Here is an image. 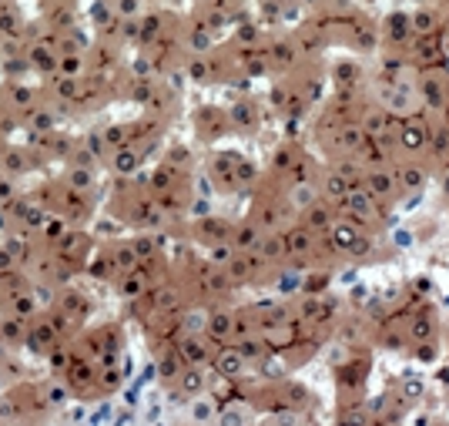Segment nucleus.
<instances>
[{
  "label": "nucleus",
  "mask_w": 449,
  "mask_h": 426,
  "mask_svg": "<svg viewBox=\"0 0 449 426\" xmlns=\"http://www.w3.org/2000/svg\"><path fill=\"white\" fill-rule=\"evenodd\" d=\"M362 188H366L375 201H389V199H396L399 181H396V172H389L386 165H379V168H369V172L362 175Z\"/></svg>",
  "instance_id": "f257e3e1"
},
{
  "label": "nucleus",
  "mask_w": 449,
  "mask_h": 426,
  "mask_svg": "<svg viewBox=\"0 0 449 426\" xmlns=\"http://www.w3.org/2000/svg\"><path fill=\"white\" fill-rule=\"evenodd\" d=\"M396 138H399V148L402 151H413L419 154L429 145V125L423 118H402L399 128H396Z\"/></svg>",
  "instance_id": "f03ea898"
},
{
  "label": "nucleus",
  "mask_w": 449,
  "mask_h": 426,
  "mask_svg": "<svg viewBox=\"0 0 449 426\" xmlns=\"http://www.w3.org/2000/svg\"><path fill=\"white\" fill-rule=\"evenodd\" d=\"M409 27H413V37L439 34L443 30V14L436 7H419L416 14H409Z\"/></svg>",
  "instance_id": "7ed1b4c3"
},
{
  "label": "nucleus",
  "mask_w": 449,
  "mask_h": 426,
  "mask_svg": "<svg viewBox=\"0 0 449 426\" xmlns=\"http://www.w3.org/2000/svg\"><path fill=\"white\" fill-rule=\"evenodd\" d=\"M423 101H426V108H432V111L446 108V104H449V84H446V77L426 74L423 77Z\"/></svg>",
  "instance_id": "20e7f679"
},
{
  "label": "nucleus",
  "mask_w": 449,
  "mask_h": 426,
  "mask_svg": "<svg viewBox=\"0 0 449 426\" xmlns=\"http://www.w3.org/2000/svg\"><path fill=\"white\" fill-rule=\"evenodd\" d=\"M396 181H399L402 192H419V188H426V181H429V172H426L423 165L406 161V165L396 168Z\"/></svg>",
  "instance_id": "39448f33"
},
{
  "label": "nucleus",
  "mask_w": 449,
  "mask_h": 426,
  "mask_svg": "<svg viewBox=\"0 0 449 426\" xmlns=\"http://www.w3.org/2000/svg\"><path fill=\"white\" fill-rule=\"evenodd\" d=\"M406 336H409V343H429V339L436 336L432 312H416V316L406 323Z\"/></svg>",
  "instance_id": "423d86ee"
},
{
  "label": "nucleus",
  "mask_w": 449,
  "mask_h": 426,
  "mask_svg": "<svg viewBox=\"0 0 449 426\" xmlns=\"http://www.w3.org/2000/svg\"><path fill=\"white\" fill-rule=\"evenodd\" d=\"M413 37V27H409V14H389L386 21V44L393 48H402L406 41Z\"/></svg>",
  "instance_id": "0eeeda50"
},
{
  "label": "nucleus",
  "mask_w": 449,
  "mask_h": 426,
  "mask_svg": "<svg viewBox=\"0 0 449 426\" xmlns=\"http://www.w3.org/2000/svg\"><path fill=\"white\" fill-rule=\"evenodd\" d=\"M439 34H426V37H416L413 41V57L419 61V64H432V61H439Z\"/></svg>",
  "instance_id": "6e6552de"
},
{
  "label": "nucleus",
  "mask_w": 449,
  "mask_h": 426,
  "mask_svg": "<svg viewBox=\"0 0 449 426\" xmlns=\"http://www.w3.org/2000/svg\"><path fill=\"white\" fill-rule=\"evenodd\" d=\"M366 359L359 363H352V366H346V369H339V386H342V393H359L362 389V383H366Z\"/></svg>",
  "instance_id": "1a4fd4ad"
},
{
  "label": "nucleus",
  "mask_w": 449,
  "mask_h": 426,
  "mask_svg": "<svg viewBox=\"0 0 449 426\" xmlns=\"http://www.w3.org/2000/svg\"><path fill=\"white\" fill-rule=\"evenodd\" d=\"M389 121H393V114H389L386 108H373V111H366V114L359 118V125H362V131H366V138H379V134L389 128Z\"/></svg>",
  "instance_id": "9d476101"
},
{
  "label": "nucleus",
  "mask_w": 449,
  "mask_h": 426,
  "mask_svg": "<svg viewBox=\"0 0 449 426\" xmlns=\"http://www.w3.org/2000/svg\"><path fill=\"white\" fill-rule=\"evenodd\" d=\"M332 222H335V215H332L328 205H312V208L305 212V228H309V232H328Z\"/></svg>",
  "instance_id": "9b49d317"
},
{
  "label": "nucleus",
  "mask_w": 449,
  "mask_h": 426,
  "mask_svg": "<svg viewBox=\"0 0 449 426\" xmlns=\"http://www.w3.org/2000/svg\"><path fill=\"white\" fill-rule=\"evenodd\" d=\"M426 396V383L419 376H413V373H406V376L399 379V403H419Z\"/></svg>",
  "instance_id": "f8f14e48"
},
{
  "label": "nucleus",
  "mask_w": 449,
  "mask_h": 426,
  "mask_svg": "<svg viewBox=\"0 0 449 426\" xmlns=\"http://www.w3.org/2000/svg\"><path fill=\"white\" fill-rule=\"evenodd\" d=\"M349 188L352 185L339 175V172H328V175L322 178V195L325 199H332V201H342L346 195H349Z\"/></svg>",
  "instance_id": "ddd939ff"
},
{
  "label": "nucleus",
  "mask_w": 449,
  "mask_h": 426,
  "mask_svg": "<svg viewBox=\"0 0 449 426\" xmlns=\"http://www.w3.org/2000/svg\"><path fill=\"white\" fill-rule=\"evenodd\" d=\"M379 343L386 346V349H393V352H399L409 346V336H406V329H396L393 323H386L382 326V332H379Z\"/></svg>",
  "instance_id": "4468645a"
},
{
  "label": "nucleus",
  "mask_w": 449,
  "mask_h": 426,
  "mask_svg": "<svg viewBox=\"0 0 449 426\" xmlns=\"http://www.w3.org/2000/svg\"><path fill=\"white\" fill-rule=\"evenodd\" d=\"M315 232H309V228L302 225V228H295L289 239H285V245H289V252L292 255H305V252H312V245H315V239H312Z\"/></svg>",
  "instance_id": "2eb2a0df"
},
{
  "label": "nucleus",
  "mask_w": 449,
  "mask_h": 426,
  "mask_svg": "<svg viewBox=\"0 0 449 426\" xmlns=\"http://www.w3.org/2000/svg\"><path fill=\"white\" fill-rule=\"evenodd\" d=\"M426 148L432 151L436 158H446L449 154V125L429 128V145H426Z\"/></svg>",
  "instance_id": "dca6fc26"
},
{
  "label": "nucleus",
  "mask_w": 449,
  "mask_h": 426,
  "mask_svg": "<svg viewBox=\"0 0 449 426\" xmlns=\"http://www.w3.org/2000/svg\"><path fill=\"white\" fill-rule=\"evenodd\" d=\"M355 44L362 50H373L375 44H379V34H375L373 24H359V30H355Z\"/></svg>",
  "instance_id": "f3484780"
},
{
  "label": "nucleus",
  "mask_w": 449,
  "mask_h": 426,
  "mask_svg": "<svg viewBox=\"0 0 449 426\" xmlns=\"http://www.w3.org/2000/svg\"><path fill=\"white\" fill-rule=\"evenodd\" d=\"M272 61L278 64V68H289L292 61H295V48L289 44V41H282V44H275L272 48Z\"/></svg>",
  "instance_id": "a211bd4d"
},
{
  "label": "nucleus",
  "mask_w": 449,
  "mask_h": 426,
  "mask_svg": "<svg viewBox=\"0 0 449 426\" xmlns=\"http://www.w3.org/2000/svg\"><path fill=\"white\" fill-rule=\"evenodd\" d=\"M218 366L224 369V376H238V369H242V352H222V356H218Z\"/></svg>",
  "instance_id": "6ab92c4d"
},
{
  "label": "nucleus",
  "mask_w": 449,
  "mask_h": 426,
  "mask_svg": "<svg viewBox=\"0 0 449 426\" xmlns=\"http://www.w3.org/2000/svg\"><path fill=\"white\" fill-rule=\"evenodd\" d=\"M235 242H238V249H255V245H258V228L242 225L238 228V235H235Z\"/></svg>",
  "instance_id": "aec40b11"
},
{
  "label": "nucleus",
  "mask_w": 449,
  "mask_h": 426,
  "mask_svg": "<svg viewBox=\"0 0 449 426\" xmlns=\"http://www.w3.org/2000/svg\"><path fill=\"white\" fill-rule=\"evenodd\" d=\"M335 81H339V84H355V81H359V68H355V64H339V68H335Z\"/></svg>",
  "instance_id": "412c9836"
},
{
  "label": "nucleus",
  "mask_w": 449,
  "mask_h": 426,
  "mask_svg": "<svg viewBox=\"0 0 449 426\" xmlns=\"http://www.w3.org/2000/svg\"><path fill=\"white\" fill-rule=\"evenodd\" d=\"M295 161H299V158L292 154V148H282L278 154H275V168H282V172H285V168H292Z\"/></svg>",
  "instance_id": "4be33fe9"
},
{
  "label": "nucleus",
  "mask_w": 449,
  "mask_h": 426,
  "mask_svg": "<svg viewBox=\"0 0 449 426\" xmlns=\"http://www.w3.org/2000/svg\"><path fill=\"white\" fill-rule=\"evenodd\" d=\"M211 332H215V336H228V332H231V319H228V316H215V319H211Z\"/></svg>",
  "instance_id": "5701e85b"
},
{
  "label": "nucleus",
  "mask_w": 449,
  "mask_h": 426,
  "mask_svg": "<svg viewBox=\"0 0 449 426\" xmlns=\"http://www.w3.org/2000/svg\"><path fill=\"white\" fill-rule=\"evenodd\" d=\"M416 359H419V363H432V359H436V346H432V339H429V343H419Z\"/></svg>",
  "instance_id": "b1692460"
},
{
  "label": "nucleus",
  "mask_w": 449,
  "mask_h": 426,
  "mask_svg": "<svg viewBox=\"0 0 449 426\" xmlns=\"http://www.w3.org/2000/svg\"><path fill=\"white\" fill-rule=\"evenodd\" d=\"M285 393H289V403H295V406H302V403L312 400V396H309V389H302V386H289Z\"/></svg>",
  "instance_id": "393cba45"
},
{
  "label": "nucleus",
  "mask_w": 449,
  "mask_h": 426,
  "mask_svg": "<svg viewBox=\"0 0 449 426\" xmlns=\"http://www.w3.org/2000/svg\"><path fill=\"white\" fill-rule=\"evenodd\" d=\"M201 386H205V379H201V373H198V369H191V373L185 376V389H188V393H198Z\"/></svg>",
  "instance_id": "a878e982"
},
{
  "label": "nucleus",
  "mask_w": 449,
  "mask_h": 426,
  "mask_svg": "<svg viewBox=\"0 0 449 426\" xmlns=\"http://www.w3.org/2000/svg\"><path fill=\"white\" fill-rule=\"evenodd\" d=\"M238 352H242V359H245V356H262V343H258V339H245Z\"/></svg>",
  "instance_id": "bb28decb"
},
{
  "label": "nucleus",
  "mask_w": 449,
  "mask_h": 426,
  "mask_svg": "<svg viewBox=\"0 0 449 426\" xmlns=\"http://www.w3.org/2000/svg\"><path fill=\"white\" fill-rule=\"evenodd\" d=\"M185 356L195 359V363H201V359H205V349H201L198 343H185Z\"/></svg>",
  "instance_id": "cd10ccee"
},
{
  "label": "nucleus",
  "mask_w": 449,
  "mask_h": 426,
  "mask_svg": "<svg viewBox=\"0 0 449 426\" xmlns=\"http://www.w3.org/2000/svg\"><path fill=\"white\" fill-rule=\"evenodd\" d=\"M235 165H238V178H242V181H249V178H255V168H251L249 161H235Z\"/></svg>",
  "instance_id": "c85d7f7f"
},
{
  "label": "nucleus",
  "mask_w": 449,
  "mask_h": 426,
  "mask_svg": "<svg viewBox=\"0 0 449 426\" xmlns=\"http://www.w3.org/2000/svg\"><path fill=\"white\" fill-rule=\"evenodd\" d=\"M366 299V285H355V289H352V302H362Z\"/></svg>",
  "instance_id": "c756f323"
},
{
  "label": "nucleus",
  "mask_w": 449,
  "mask_h": 426,
  "mask_svg": "<svg viewBox=\"0 0 449 426\" xmlns=\"http://www.w3.org/2000/svg\"><path fill=\"white\" fill-rule=\"evenodd\" d=\"M416 3H426V0H416Z\"/></svg>",
  "instance_id": "7c9ffc66"
}]
</instances>
